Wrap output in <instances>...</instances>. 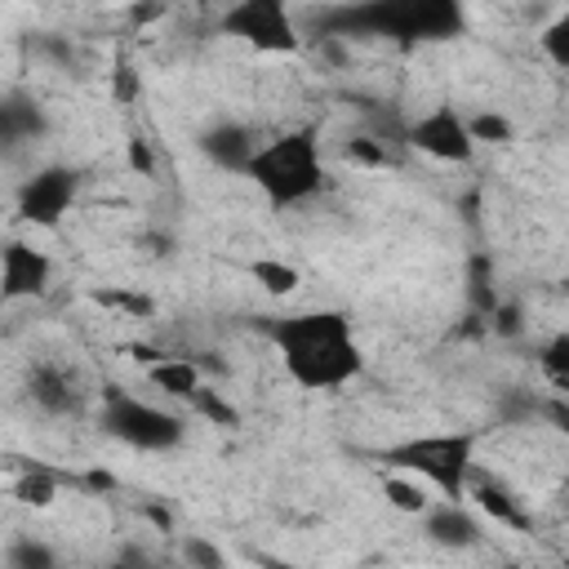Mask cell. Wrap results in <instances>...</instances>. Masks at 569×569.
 Listing matches in <instances>:
<instances>
[{
  "label": "cell",
  "mask_w": 569,
  "mask_h": 569,
  "mask_svg": "<svg viewBox=\"0 0 569 569\" xmlns=\"http://www.w3.org/2000/svg\"><path fill=\"white\" fill-rule=\"evenodd\" d=\"M284 373L307 391H338L360 373V342L342 311H293L271 325Z\"/></svg>",
  "instance_id": "obj_1"
},
{
  "label": "cell",
  "mask_w": 569,
  "mask_h": 569,
  "mask_svg": "<svg viewBox=\"0 0 569 569\" xmlns=\"http://www.w3.org/2000/svg\"><path fill=\"white\" fill-rule=\"evenodd\" d=\"M244 178L276 204V209H289V204H302L320 191L325 182V160H320V138L316 129H289L271 142L258 147V156L249 160Z\"/></svg>",
  "instance_id": "obj_2"
},
{
  "label": "cell",
  "mask_w": 569,
  "mask_h": 569,
  "mask_svg": "<svg viewBox=\"0 0 569 569\" xmlns=\"http://www.w3.org/2000/svg\"><path fill=\"white\" fill-rule=\"evenodd\" d=\"M387 462H391V471H405V476L422 480L440 498L462 502L467 485L476 476V440L467 431H422V436H409V440L391 445Z\"/></svg>",
  "instance_id": "obj_3"
},
{
  "label": "cell",
  "mask_w": 569,
  "mask_h": 569,
  "mask_svg": "<svg viewBox=\"0 0 569 569\" xmlns=\"http://www.w3.org/2000/svg\"><path fill=\"white\" fill-rule=\"evenodd\" d=\"M462 13L445 0H382V4H360V9H342L338 13V36L347 31H369V36H396V40H440L449 31H458Z\"/></svg>",
  "instance_id": "obj_4"
},
{
  "label": "cell",
  "mask_w": 569,
  "mask_h": 569,
  "mask_svg": "<svg viewBox=\"0 0 569 569\" xmlns=\"http://www.w3.org/2000/svg\"><path fill=\"white\" fill-rule=\"evenodd\" d=\"M102 431L138 453H164V449H178L182 445V418L151 405V400H138L129 391H111L107 405H102Z\"/></svg>",
  "instance_id": "obj_5"
},
{
  "label": "cell",
  "mask_w": 569,
  "mask_h": 569,
  "mask_svg": "<svg viewBox=\"0 0 569 569\" xmlns=\"http://www.w3.org/2000/svg\"><path fill=\"white\" fill-rule=\"evenodd\" d=\"M222 31L240 36L258 53H298L302 36L293 27V13L280 0H240L222 13Z\"/></svg>",
  "instance_id": "obj_6"
},
{
  "label": "cell",
  "mask_w": 569,
  "mask_h": 569,
  "mask_svg": "<svg viewBox=\"0 0 569 569\" xmlns=\"http://www.w3.org/2000/svg\"><path fill=\"white\" fill-rule=\"evenodd\" d=\"M409 142H413L418 151L445 160V164H462V160H471V151H476L471 129H467V116L453 111V107H436V111H427L422 120H413Z\"/></svg>",
  "instance_id": "obj_7"
},
{
  "label": "cell",
  "mask_w": 569,
  "mask_h": 569,
  "mask_svg": "<svg viewBox=\"0 0 569 569\" xmlns=\"http://www.w3.org/2000/svg\"><path fill=\"white\" fill-rule=\"evenodd\" d=\"M71 200H76V173L49 164V169H36V173L22 182V191H18V213H22L27 222H36V227H53V222L71 209Z\"/></svg>",
  "instance_id": "obj_8"
},
{
  "label": "cell",
  "mask_w": 569,
  "mask_h": 569,
  "mask_svg": "<svg viewBox=\"0 0 569 569\" xmlns=\"http://www.w3.org/2000/svg\"><path fill=\"white\" fill-rule=\"evenodd\" d=\"M49 276H53V262H49V258H44L36 244H22V240H9V244H4L0 280H4V298H9V302L44 293Z\"/></svg>",
  "instance_id": "obj_9"
},
{
  "label": "cell",
  "mask_w": 569,
  "mask_h": 569,
  "mask_svg": "<svg viewBox=\"0 0 569 569\" xmlns=\"http://www.w3.org/2000/svg\"><path fill=\"white\" fill-rule=\"evenodd\" d=\"M422 529H427V538H431L436 547H453V551L480 542V516H476V507H471L467 498H462V502L436 498L431 511L422 516Z\"/></svg>",
  "instance_id": "obj_10"
},
{
  "label": "cell",
  "mask_w": 569,
  "mask_h": 569,
  "mask_svg": "<svg viewBox=\"0 0 569 569\" xmlns=\"http://www.w3.org/2000/svg\"><path fill=\"white\" fill-rule=\"evenodd\" d=\"M204 156L218 164V169H231V173H244L249 169V160L258 156V147L262 142H253V133L244 129V124H236V120H222V124H213L209 133H204Z\"/></svg>",
  "instance_id": "obj_11"
},
{
  "label": "cell",
  "mask_w": 569,
  "mask_h": 569,
  "mask_svg": "<svg viewBox=\"0 0 569 569\" xmlns=\"http://www.w3.org/2000/svg\"><path fill=\"white\" fill-rule=\"evenodd\" d=\"M142 373H147V382H151L156 391H164V396H173V400H187V405H191V396L204 387V382H200V365L187 360V356H169V351H164L160 360H151Z\"/></svg>",
  "instance_id": "obj_12"
},
{
  "label": "cell",
  "mask_w": 569,
  "mask_h": 569,
  "mask_svg": "<svg viewBox=\"0 0 569 569\" xmlns=\"http://www.w3.org/2000/svg\"><path fill=\"white\" fill-rule=\"evenodd\" d=\"M467 502H471L476 511H485L489 520L507 525V529H525V525H529V516H525L520 498H516L511 489H502V485L485 480V476H471V485H467Z\"/></svg>",
  "instance_id": "obj_13"
},
{
  "label": "cell",
  "mask_w": 569,
  "mask_h": 569,
  "mask_svg": "<svg viewBox=\"0 0 569 569\" xmlns=\"http://www.w3.org/2000/svg\"><path fill=\"white\" fill-rule=\"evenodd\" d=\"M31 400H36L40 409H49V413H71L76 400H80V391H76V378H67V373L53 369V365H40V369L31 373Z\"/></svg>",
  "instance_id": "obj_14"
},
{
  "label": "cell",
  "mask_w": 569,
  "mask_h": 569,
  "mask_svg": "<svg viewBox=\"0 0 569 569\" xmlns=\"http://www.w3.org/2000/svg\"><path fill=\"white\" fill-rule=\"evenodd\" d=\"M382 493H387L391 507H400V511H409V516H427L431 502H436V498H427V485L413 480V476H405V471H391V476L382 480Z\"/></svg>",
  "instance_id": "obj_15"
},
{
  "label": "cell",
  "mask_w": 569,
  "mask_h": 569,
  "mask_svg": "<svg viewBox=\"0 0 569 569\" xmlns=\"http://www.w3.org/2000/svg\"><path fill=\"white\" fill-rule=\"evenodd\" d=\"M0 129H4L9 142H22V138H36L44 129V120H40V111L31 102H22L18 93H9L4 107H0Z\"/></svg>",
  "instance_id": "obj_16"
},
{
  "label": "cell",
  "mask_w": 569,
  "mask_h": 569,
  "mask_svg": "<svg viewBox=\"0 0 569 569\" xmlns=\"http://www.w3.org/2000/svg\"><path fill=\"white\" fill-rule=\"evenodd\" d=\"M249 276L271 293V298H289L298 289V267L284 262V258H253L249 262Z\"/></svg>",
  "instance_id": "obj_17"
},
{
  "label": "cell",
  "mask_w": 569,
  "mask_h": 569,
  "mask_svg": "<svg viewBox=\"0 0 569 569\" xmlns=\"http://www.w3.org/2000/svg\"><path fill=\"white\" fill-rule=\"evenodd\" d=\"M53 493H58V476H53L49 467H31V471L13 485V498L27 502V507H49Z\"/></svg>",
  "instance_id": "obj_18"
},
{
  "label": "cell",
  "mask_w": 569,
  "mask_h": 569,
  "mask_svg": "<svg viewBox=\"0 0 569 569\" xmlns=\"http://www.w3.org/2000/svg\"><path fill=\"white\" fill-rule=\"evenodd\" d=\"M542 53H547V62H556L560 71H569V9L556 13L542 27Z\"/></svg>",
  "instance_id": "obj_19"
},
{
  "label": "cell",
  "mask_w": 569,
  "mask_h": 569,
  "mask_svg": "<svg viewBox=\"0 0 569 569\" xmlns=\"http://www.w3.org/2000/svg\"><path fill=\"white\" fill-rule=\"evenodd\" d=\"M467 129H471V142H511V120L502 111H471Z\"/></svg>",
  "instance_id": "obj_20"
},
{
  "label": "cell",
  "mask_w": 569,
  "mask_h": 569,
  "mask_svg": "<svg viewBox=\"0 0 569 569\" xmlns=\"http://www.w3.org/2000/svg\"><path fill=\"white\" fill-rule=\"evenodd\" d=\"M9 569H58V560H53V551H49L44 542L18 538V542L9 547Z\"/></svg>",
  "instance_id": "obj_21"
},
{
  "label": "cell",
  "mask_w": 569,
  "mask_h": 569,
  "mask_svg": "<svg viewBox=\"0 0 569 569\" xmlns=\"http://www.w3.org/2000/svg\"><path fill=\"white\" fill-rule=\"evenodd\" d=\"M191 409L200 413V418H209V422H218V427H236V409L218 396V391H209V387H200L196 396H191Z\"/></svg>",
  "instance_id": "obj_22"
},
{
  "label": "cell",
  "mask_w": 569,
  "mask_h": 569,
  "mask_svg": "<svg viewBox=\"0 0 569 569\" xmlns=\"http://www.w3.org/2000/svg\"><path fill=\"white\" fill-rule=\"evenodd\" d=\"M542 369H547V378H556L560 387H569V333H560V338H551L542 347Z\"/></svg>",
  "instance_id": "obj_23"
},
{
  "label": "cell",
  "mask_w": 569,
  "mask_h": 569,
  "mask_svg": "<svg viewBox=\"0 0 569 569\" xmlns=\"http://www.w3.org/2000/svg\"><path fill=\"white\" fill-rule=\"evenodd\" d=\"M102 302H107V307H120V311H129V316H138V320L156 311V302H151L147 293H124V289H107Z\"/></svg>",
  "instance_id": "obj_24"
},
{
  "label": "cell",
  "mask_w": 569,
  "mask_h": 569,
  "mask_svg": "<svg viewBox=\"0 0 569 569\" xmlns=\"http://www.w3.org/2000/svg\"><path fill=\"white\" fill-rule=\"evenodd\" d=\"M129 164L142 169V173H151V151H147V142H133V147H129Z\"/></svg>",
  "instance_id": "obj_25"
},
{
  "label": "cell",
  "mask_w": 569,
  "mask_h": 569,
  "mask_svg": "<svg viewBox=\"0 0 569 569\" xmlns=\"http://www.w3.org/2000/svg\"><path fill=\"white\" fill-rule=\"evenodd\" d=\"M267 569H302V565H289V560H267Z\"/></svg>",
  "instance_id": "obj_26"
},
{
  "label": "cell",
  "mask_w": 569,
  "mask_h": 569,
  "mask_svg": "<svg viewBox=\"0 0 569 569\" xmlns=\"http://www.w3.org/2000/svg\"><path fill=\"white\" fill-rule=\"evenodd\" d=\"M565 507H569V493H565Z\"/></svg>",
  "instance_id": "obj_27"
}]
</instances>
